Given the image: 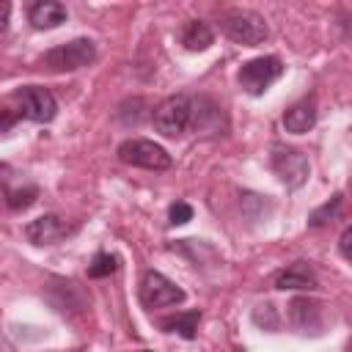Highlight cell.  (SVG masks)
I'll use <instances>...</instances> for the list:
<instances>
[{
    "instance_id": "6da1fadb",
    "label": "cell",
    "mask_w": 352,
    "mask_h": 352,
    "mask_svg": "<svg viewBox=\"0 0 352 352\" xmlns=\"http://www.w3.org/2000/svg\"><path fill=\"white\" fill-rule=\"evenodd\" d=\"M220 28L231 41H236L242 47H256L270 36L264 16L250 11V8H228V11H223Z\"/></svg>"
},
{
    "instance_id": "7a4b0ae2",
    "label": "cell",
    "mask_w": 352,
    "mask_h": 352,
    "mask_svg": "<svg viewBox=\"0 0 352 352\" xmlns=\"http://www.w3.org/2000/svg\"><path fill=\"white\" fill-rule=\"evenodd\" d=\"M96 60V44L91 38H72L41 55V66L50 72H77Z\"/></svg>"
},
{
    "instance_id": "3957f363",
    "label": "cell",
    "mask_w": 352,
    "mask_h": 352,
    "mask_svg": "<svg viewBox=\"0 0 352 352\" xmlns=\"http://www.w3.org/2000/svg\"><path fill=\"white\" fill-rule=\"evenodd\" d=\"M151 121L157 126L160 135L165 138H179L184 129H190L192 124V96L187 94H176V96H168L162 99L154 113H151Z\"/></svg>"
},
{
    "instance_id": "277c9868",
    "label": "cell",
    "mask_w": 352,
    "mask_h": 352,
    "mask_svg": "<svg viewBox=\"0 0 352 352\" xmlns=\"http://www.w3.org/2000/svg\"><path fill=\"white\" fill-rule=\"evenodd\" d=\"M118 160L124 165H135V168H146V170H168L173 165L170 154L146 138H129L118 146Z\"/></svg>"
},
{
    "instance_id": "5b68a950",
    "label": "cell",
    "mask_w": 352,
    "mask_h": 352,
    "mask_svg": "<svg viewBox=\"0 0 352 352\" xmlns=\"http://www.w3.org/2000/svg\"><path fill=\"white\" fill-rule=\"evenodd\" d=\"M270 165L278 173V179L292 190L302 187L305 179H308V170H311L308 168V157L300 148L286 146V143H272L270 146Z\"/></svg>"
},
{
    "instance_id": "8992f818",
    "label": "cell",
    "mask_w": 352,
    "mask_h": 352,
    "mask_svg": "<svg viewBox=\"0 0 352 352\" xmlns=\"http://www.w3.org/2000/svg\"><path fill=\"white\" fill-rule=\"evenodd\" d=\"M16 102V113L19 118H30V121H38V124H50L55 116H58V102L52 96V91L41 88V85H22L14 91L11 96Z\"/></svg>"
},
{
    "instance_id": "52a82bcc",
    "label": "cell",
    "mask_w": 352,
    "mask_h": 352,
    "mask_svg": "<svg viewBox=\"0 0 352 352\" xmlns=\"http://www.w3.org/2000/svg\"><path fill=\"white\" fill-rule=\"evenodd\" d=\"M280 74H283V60H280L278 55L253 58V60L242 63V69H239V85H242V91H248L250 96H258V94H264Z\"/></svg>"
},
{
    "instance_id": "ba28073f",
    "label": "cell",
    "mask_w": 352,
    "mask_h": 352,
    "mask_svg": "<svg viewBox=\"0 0 352 352\" xmlns=\"http://www.w3.org/2000/svg\"><path fill=\"white\" fill-rule=\"evenodd\" d=\"M184 289L182 286H176L170 278H165L162 272H157V270H148L146 275H143V280H140V302L146 305V308H168V305H179V302H184Z\"/></svg>"
},
{
    "instance_id": "9c48e42d",
    "label": "cell",
    "mask_w": 352,
    "mask_h": 352,
    "mask_svg": "<svg viewBox=\"0 0 352 352\" xmlns=\"http://www.w3.org/2000/svg\"><path fill=\"white\" fill-rule=\"evenodd\" d=\"M74 231H77V226L63 223L58 214H41V217H36L25 226V236L33 245H55V242H60L63 236H69Z\"/></svg>"
},
{
    "instance_id": "30bf717a",
    "label": "cell",
    "mask_w": 352,
    "mask_h": 352,
    "mask_svg": "<svg viewBox=\"0 0 352 352\" xmlns=\"http://www.w3.org/2000/svg\"><path fill=\"white\" fill-rule=\"evenodd\" d=\"M289 319L300 333H322L324 327V302L294 297L289 302Z\"/></svg>"
},
{
    "instance_id": "8fae6325",
    "label": "cell",
    "mask_w": 352,
    "mask_h": 352,
    "mask_svg": "<svg viewBox=\"0 0 352 352\" xmlns=\"http://www.w3.org/2000/svg\"><path fill=\"white\" fill-rule=\"evenodd\" d=\"M198 132H206V135H220V129L226 126L223 124V107L217 102H212L209 96H198L192 99V124H190Z\"/></svg>"
},
{
    "instance_id": "7c38bea8",
    "label": "cell",
    "mask_w": 352,
    "mask_h": 352,
    "mask_svg": "<svg viewBox=\"0 0 352 352\" xmlns=\"http://www.w3.org/2000/svg\"><path fill=\"white\" fill-rule=\"evenodd\" d=\"M272 286L280 289V292H286V289H305V292H314V289L319 286V280H316V272H314L305 261H294V264L283 267L280 272H275Z\"/></svg>"
},
{
    "instance_id": "4fadbf2b",
    "label": "cell",
    "mask_w": 352,
    "mask_h": 352,
    "mask_svg": "<svg viewBox=\"0 0 352 352\" xmlns=\"http://www.w3.org/2000/svg\"><path fill=\"white\" fill-rule=\"evenodd\" d=\"M66 6L63 3H55V0H38L28 8V19L36 30H52L58 25L66 22Z\"/></svg>"
},
{
    "instance_id": "5bb4252c",
    "label": "cell",
    "mask_w": 352,
    "mask_h": 352,
    "mask_svg": "<svg viewBox=\"0 0 352 352\" xmlns=\"http://www.w3.org/2000/svg\"><path fill=\"white\" fill-rule=\"evenodd\" d=\"M314 124H316V102L314 99H300L292 107H286V113H283V126L294 135L314 129Z\"/></svg>"
},
{
    "instance_id": "9a60e30c",
    "label": "cell",
    "mask_w": 352,
    "mask_h": 352,
    "mask_svg": "<svg viewBox=\"0 0 352 352\" xmlns=\"http://www.w3.org/2000/svg\"><path fill=\"white\" fill-rule=\"evenodd\" d=\"M212 41H214V33H212V28H209L206 22H201V19H190V22L182 28V44H184L190 52H204V50L212 47Z\"/></svg>"
},
{
    "instance_id": "2e32d148",
    "label": "cell",
    "mask_w": 352,
    "mask_h": 352,
    "mask_svg": "<svg viewBox=\"0 0 352 352\" xmlns=\"http://www.w3.org/2000/svg\"><path fill=\"white\" fill-rule=\"evenodd\" d=\"M198 322H201V311H184V314L162 316V319H160V327H162L165 333H179L182 338H195Z\"/></svg>"
},
{
    "instance_id": "e0dca14e",
    "label": "cell",
    "mask_w": 352,
    "mask_h": 352,
    "mask_svg": "<svg viewBox=\"0 0 352 352\" xmlns=\"http://www.w3.org/2000/svg\"><path fill=\"white\" fill-rule=\"evenodd\" d=\"M36 198H38V187H36V184H19V187L6 190V204H8V209H14V212L33 206Z\"/></svg>"
},
{
    "instance_id": "ac0fdd59",
    "label": "cell",
    "mask_w": 352,
    "mask_h": 352,
    "mask_svg": "<svg viewBox=\"0 0 352 352\" xmlns=\"http://www.w3.org/2000/svg\"><path fill=\"white\" fill-rule=\"evenodd\" d=\"M118 270V258L113 253H96L94 261L88 264V278H107Z\"/></svg>"
},
{
    "instance_id": "d6986e66",
    "label": "cell",
    "mask_w": 352,
    "mask_h": 352,
    "mask_svg": "<svg viewBox=\"0 0 352 352\" xmlns=\"http://www.w3.org/2000/svg\"><path fill=\"white\" fill-rule=\"evenodd\" d=\"M341 201H344V195H341V192H336V195H333L327 204H322V206H319V209H316V212L308 217V226H314V228L324 226L330 217H336V212L341 209Z\"/></svg>"
},
{
    "instance_id": "ffe728a7",
    "label": "cell",
    "mask_w": 352,
    "mask_h": 352,
    "mask_svg": "<svg viewBox=\"0 0 352 352\" xmlns=\"http://www.w3.org/2000/svg\"><path fill=\"white\" fill-rule=\"evenodd\" d=\"M168 220H170V226H184L187 220H192V206L184 204V201H176L168 209Z\"/></svg>"
},
{
    "instance_id": "44dd1931",
    "label": "cell",
    "mask_w": 352,
    "mask_h": 352,
    "mask_svg": "<svg viewBox=\"0 0 352 352\" xmlns=\"http://www.w3.org/2000/svg\"><path fill=\"white\" fill-rule=\"evenodd\" d=\"M19 113H11L8 107H0V132H8L14 124H16Z\"/></svg>"
},
{
    "instance_id": "7402d4cb",
    "label": "cell",
    "mask_w": 352,
    "mask_h": 352,
    "mask_svg": "<svg viewBox=\"0 0 352 352\" xmlns=\"http://www.w3.org/2000/svg\"><path fill=\"white\" fill-rule=\"evenodd\" d=\"M8 16H11V3L0 0V36L8 30Z\"/></svg>"
},
{
    "instance_id": "603a6c76",
    "label": "cell",
    "mask_w": 352,
    "mask_h": 352,
    "mask_svg": "<svg viewBox=\"0 0 352 352\" xmlns=\"http://www.w3.org/2000/svg\"><path fill=\"white\" fill-rule=\"evenodd\" d=\"M349 239H352V228H344L341 239H338V248H341V256L349 258Z\"/></svg>"
},
{
    "instance_id": "cb8c5ba5",
    "label": "cell",
    "mask_w": 352,
    "mask_h": 352,
    "mask_svg": "<svg viewBox=\"0 0 352 352\" xmlns=\"http://www.w3.org/2000/svg\"><path fill=\"white\" fill-rule=\"evenodd\" d=\"M140 352H151V349H140Z\"/></svg>"
}]
</instances>
